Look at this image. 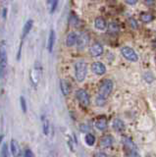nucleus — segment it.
<instances>
[{
  "label": "nucleus",
  "mask_w": 156,
  "mask_h": 157,
  "mask_svg": "<svg viewBox=\"0 0 156 157\" xmlns=\"http://www.w3.org/2000/svg\"><path fill=\"white\" fill-rule=\"evenodd\" d=\"M87 74V64L84 60H79L75 63V77L79 82L85 81Z\"/></svg>",
  "instance_id": "1"
},
{
  "label": "nucleus",
  "mask_w": 156,
  "mask_h": 157,
  "mask_svg": "<svg viewBox=\"0 0 156 157\" xmlns=\"http://www.w3.org/2000/svg\"><path fill=\"white\" fill-rule=\"evenodd\" d=\"M113 86H114V83L111 80L106 78V80L102 81L98 87V96L107 98V96H108L112 92V90H113Z\"/></svg>",
  "instance_id": "2"
},
{
  "label": "nucleus",
  "mask_w": 156,
  "mask_h": 157,
  "mask_svg": "<svg viewBox=\"0 0 156 157\" xmlns=\"http://www.w3.org/2000/svg\"><path fill=\"white\" fill-rule=\"evenodd\" d=\"M121 54L124 58L131 62H136L139 60V55L133 48L130 46H124L121 48Z\"/></svg>",
  "instance_id": "3"
},
{
  "label": "nucleus",
  "mask_w": 156,
  "mask_h": 157,
  "mask_svg": "<svg viewBox=\"0 0 156 157\" xmlns=\"http://www.w3.org/2000/svg\"><path fill=\"white\" fill-rule=\"evenodd\" d=\"M76 97L78 101L81 103V105L82 106H89L90 104V97L89 94L87 93L86 90L80 88L76 91Z\"/></svg>",
  "instance_id": "4"
},
{
  "label": "nucleus",
  "mask_w": 156,
  "mask_h": 157,
  "mask_svg": "<svg viewBox=\"0 0 156 157\" xmlns=\"http://www.w3.org/2000/svg\"><path fill=\"white\" fill-rule=\"evenodd\" d=\"M89 36L86 33H81L80 36H78L77 45L79 50H84V49L89 45Z\"/></svg>",
  "instance_id": "5"
},
{
  "label": "nucleus",
  "mask_w": 156,
  "mask_h": 157,
  "mask_svg": "<svg viewBox=\"0 0 156 157\" xmlns=\"http://www.w3.org/2000/svg\"><path fill=\"white\" fill-rule=\"evenodd\" d=\"M103 46H102V44L99 43V42H94L92 45L90 46L89 48V53L91 56L93 57H98V56H101L102 54H103Z\"/></svg>",
  "instance_id": "6"
},
{
  "label": "nucleus",
  "mask_w": 156,
  "mask_h": 157,
  "mask_svg": "<svg viewBox=\"0 0 156 157\" xmlns=\"http://www.w3.org/2000/svg\"><path fill=\"white\" fill-rule=\"evenodd\" d=\"M91 71L93 72L95 75L102 76L106 73V67L104 64L101 62H94L91 64Z\"/></svg>",
  "instance_id": "7"
},
{
  "label": "nucleus",
  "mask_w": 156,
  "mask_h": 157,
  "mask_svg": "<svg viewBox=\"0 0 156 157\" xmlns=\"http://www.w3.org/2000/svg\"><path fill=\"white\" fill-rule=\"evenodd\" d=\"M6 65H7L6 49L4 46H0V73H1V74L5 71Z\"/></svg>",
  "instance_id": "8"
},
{
  "label": "nucleus",
  "mask_w": 156,
  "mask_h": 157,
  "mask_svg": "<svg viewBox=\"0 0 156 157\" xmlns=\"http://www.w3.org/2000/svg\"><path fill=\"white\" fill-rule=\"evenodd\" d=\"M114 144V137L110 135H105L100 139V146L102 148H108Z\"/></svg>",
  "instance_id": "9"
},
{
  "label": "nucleus",
  "mask_w": 156,
  "mask_h": 157,
  "mask_svg": "<svg viewBox=\"0 0 156 157\" xmlns=\"http://www.w3.org/2000/svg\"><path fill=\"white\" fill-rule=\"evenodd\" d=\"M10 148H11V153L14 157H19L21 153L20 150V145H19L18 141L16 140H11L10 142Z\"/></svg>",
  "instance_id": "10"
},
{
  "label": "nucleus",
  "mask_w": 156,
  "mask_h": 157,
  "mask_svg": "<svg viewBox=\"0 0 156 157\" xmlns=\"http://www.w3.org/2000/svg\"><path fill=\"white\" fill-rule=\"evenodd\" d=\"M122 144H123V145L129 151H136V146L134 142L131 141V140L130 139V137L124 136L123 139H122Z\"/></svg>",
  "instance_id": "11"
},
{
  "label": "nucleus",
  "mask_w": 156,
  "mask_h": 157,
  "mask_svg": "<svg viewBox=\"0 0 156 157\" xmlns=\"http://www.w3.org/2000/svg\"><path fill=\"white\" fill-rule=\"evenodd\" d=\"M77 41H78L77 33H70L67 36V38H66V45L68 47H72L77 43Z\"/></svg>",
  "instance_id": "12"
},
{
  "label": "nucleus",
  "mask_w": 156,
  "mask_h": 157,
  "mask_svg": "<svg viewBox=\"0 0 156 157\" xmlns=\"http://www.w3.org/2000/svg\"><path fill=\"white\" fill-rule=\"evenodd\" d=\"M107 31L112 36H116V34H118L119 32H120V27L119 25L115 23V22H111L108 24V27H107Z\"/></svg>",
  "instance_id": "13"
},
{
  "label": "nucleus",
  "mask_w": 156,
  "mask_h": 157,
  "mask_svg": "<svg viewBox=\"0 0 156 157\" xmlns=\"http://www.w3.org/2000/svg\"><path fill=\"white\" fill-rule=\"evenodd\" d=\"M107 125H108V123H107L106 118H104V117L98 118V119L95 121V127H96V129L99 130V131L106 130Z\"/></svg>",
  "instance_id": "14"
},
{
  "label": "nucleus",
  "mask_w": 156,
  "mask_h": 157,
  "mask_svg": "<svg viewBox=\"0 0 156 157\" xmlns=\"http://www.w3.org/2000/svg\"><path fill=\"white\" fill-rule=\"evenodd\" d=\"M94 26L97 29H99V31H103V29H106L107 24H106V21L102 17H97L94 20Z\"/></svg>",
  "instance_id": "15"
},
{
  "label": "nucleus",
  "mask_w": 156,
  "mask_h": 157,
  "mask_svg": "<svg viewBox=\"0 0 156 157\" xmlns=\"http://www.w3.org/2000/svg\"><path fill=\"white\" fill-rule=\"evenodd\" d=\"M54 43H55V32L54 29H51L49 33V36H48V43H47V49L49 52H52Z\"/></svg>",
  "instance_id": "16"
},
{
  "label": "nucleus",
  "mask_w": 156,
  "mask_h": 157,
  "mask_svg": "<svg viewBox=\"0 0 156 157\" xmlns=\"http://www.w3.org/2000/svg\"><path fill=\"white\" fill-rule=\"evenodd\" d=\"M113 129L118 132H122L125 131V124L124 122L120 120V119H115L113 121Z\"/></svg>",
  "instance_id": "17"
},
{
  "label": "nucleus",
  "mask_w": 156,
  "mask_h": 157,
  "mask_svg": "<svg viewBox=\"0 0 156 157\" xmlns=\"http://www.w3.org/2000/svg\"><path fill=\"white\" fill-rule=\"evenodd\" d=\"M60 87H61V91L64 95H68L71 91V87H70V83L68 82L66 80H61L60 82Z\"/></svg>",
  "instance_id": "18"
},
{
  "label": "nucleus",
  "mask_w": 156,
  "mask_h": 157,
  "mask_svg": "<svg viewBox=\"0 0 156 157\" xmlns=\"http://www.w3.org/2000/svg\"><path fill=\"white\" fill-rule=\"evenodd\" d=\"M32 26H33V21L32 20H28L26 22L25 26L23 28V36H22V38H24L25 36H27L29 33L31 32V29H32Z\"/></svg>",
  "instance_id": "19"
},
{
  "label": "nucleus",
  "mask_w": 156,
  "mask_h": 157,
  "mask_svg": "<svg viewBox=\"0 0 156 157\" xmlns=\"http://www.w3.org/2000/svg\"><path fill=\"white\" fill-rule=\"evenodd\" d=\"M85 140L86 142V144L87 145H89V146H92L94 144H95V136L92 135V134H86V136H85Z\"/></svg>",
  "instance_id": "20"
},
{
  "label": "nucleus",
  "mask_w": 156,
  "mask_h": 157,
  "mask_svg": "<svg viewBox=\"0 0 156 157\" xmlns=\"http://www.w3.org/2000/svg\"><path fill=\"white\" fill-rule=\"evenodd\" d=\"M140 20L143 23H149L153 21V16L150 13H143L140 15Z\"/></svg>",
  "instance_id": "21"
},
{
  "label": "nucleus",
  "mask_w": 156,
  "mask_h": 157,
  "mask_svg": "<svg viewBox=\"0 0 156 157\" xmlns=\"http://www.w3.org/2000/svg\"><path fill=\"white\" fill-rule=\"evenodd\" d=\"M42 127H43V132H44V135H48V132H49V122H48V120L45 117H43L42 119Z\"/></svg>",
  "instance_id": "22"
},
{
  "label": "nucleus",
  "mask_w": 156,
  "mask_h": 157,
  "mask_svg": "<svg viewBox=\"0 0 156 157\" xmlns=\"http://www.w3.org/2000/svg\"><path fill=\"white\" fill-rule=\"evenodd\" d=\"M143 78L146 82H152L154 81V75L151 72H145L143 74Z\"/></svg>",
  "instance_id": "23"
},
{
  "label": "nucleus",
  "mask_w": 156,
  "mask_h": 157,
  "mask_svg": "<svg viewBox=\"0 0 156 157\" xmlns=\"http://www.w3.org/2000/svg\"><path fill=\"white\" fill-rule=\"evenodd\" d=\"M20 103H21V107H22V111L24 113H26L28 111V106H27V101H26V98L24 96L20 97Z\"/></svg>",
  "instance_id": "24"
},
{
  "label": "nucleus",
  "mask_w": 156,
  "mask_h": 157,
  "mask_svg": "<svg viewBox=\"0 0 156 157\" xmlns=\"http://www.w3.org/2000/svg\"><path fill=\"white\" fill-rule=\"evenodd\" d=\"M106 103V98L103 97H100V96H97L96 99H95V104L97 106H104Z\"/></svg>",
  "instance_id": "25"
},
{
  "label": "nucleus",
  "mask_w": 156,
  "mask_h": 157,
  "mask_svg": "<svg viewBox=\"0 0 156 157\" xmlns=\"http://www.w3.org/2000/svg\"><path fill=\"white\" fill-rule=\"evenodd\" d=\"M0 156L1 157H8V146L6 144H4L2 146L1 152H0Z\"/></svg>",
  "instance_id": "26"
},
{
  "label": "nucleus",
  "mask_w": 156,
  "mask_h": 157,
  "mask_svg": "<svg viewBox=\"0 0 156 157\" xmlns=\"http://www.w3.org/2000/svg\"><path fill=\"white\" fill-rule=\"evenodd\" d=\"M78 23H79V20H78L77 16H75V15H72V16L70 17V24L72 25V26H78Z\"/></svg>",
  "instance_id": "27"
},
{
  "label": "nucleus",
  "mask_w": 156,
  "mask_h": 157,
  "mask_svg": "<svg viewBox=\"0 0 156 157\" xmlns=\"http://www.w3.org/2000/svg\"><path fill=\"white\" fill-rule=\"evenodd\" d=\"M48 4H50V13H53L56 10L57 8V5H58V1H49L48 2Z\"/></svg>",
  "instance_id": "28"
},
{
  "label": "nucleus",
  "mask_w": 156,
  "mask_h": 157,
  "mask_svg": "<svg viewBox=\"0 0 156 157\" xmlns=\"http://www.w3.org/2000/svg\"><path fill=\"white\" fill-rule=\"evenodd\" d=\"M129 23H130V26H131V28H134V29H138V27H139L138 22H136L134 18H130V19H129Z\"/></svg>",
  "instance_id": "29"
},
{
  "label": "nucleus",
  "mask_w": 156,
  "mask_h": 157,
  "mask_svg": "<svg viewBox=\"0 0 156 157\" xmlns=\"http://www.w3.org/2000/svg\"><path fill=\"white\" fill-rule=\"evenodd\" d=\"M125 157H140V155L136 151H128Z\"/></svg>",
  "instance_id": "30"
},
{
  "label": "nucleus",
  "mask_w": 156,
  "mask_h": 157,
  "mask_svg": "<svg viewBox=\"0 0 156 157\" xmlns=\"http://www.w3.org/2000/svg\"><path fill=\"white\" fill-rule=\"evenodd\" d=\"M24 157H36V156L30 148H26L25 152H24Z\"/></svg>",
  "instance_id": "31"
},
{
  "label": "nucleus",
  "mask_w": 156,
  "mask_h": 157,
  "mask_svg": "<svg viewBox=\"0 0 156 157\" xmlns=\"http://www.w3.org/2000/svg\"><path fill=\"white\" fill-rule=\"evenodd\" d=\"M89 126H86V124H82L81 126H80V130L82 131V132H87V131H89Z\"/></svg>",
  "instance_id": "32"
},
{
  "label": "nucleus",
  "mask_w": 156,
  "mask_h": 157,
  "mask_svg": "<svg viewBox=\"0 0 156 157\" xmlns=\"http://www.w3.org/2000/svg\"><path fill=\"white\" fill-rule=\"evenodd\" d=\"M93 157H110L109 155H107L106 153H103V152H97L93 155Z\"/></svg>",
  "instance_id": "33"
},
{
  "label": "nucleus",
  "mask_w": 156,
  "mask_h": 157,
  "mask_svg": "<svg viewBox=\"0 0 156 157\" xmlns=\"http://www.w3.org/2000/svg\"><path fill=\"white\" fill-rule=\"evenodd\" d=\"M136 2H138L136 0H134V1H130V0H127V1H126L127 4H130V5H134V4H135Z\"/></svg>",
  "instance_id": "34"
},
{
  "label": "nucleus",
  "mask_w": 156,
  "mask_h": 157,
  "mask_svg": "<svg viewBox=\"0 0 156 157\" xmlns=\"http://www.w3.org/2000/svg\"><path fill=\"white\" fill-rule=\"evenodd\" d=\"M3 18H6V9L3 10Z\"/></svg>",
  "instance_id": "35"
}]
</instances>
